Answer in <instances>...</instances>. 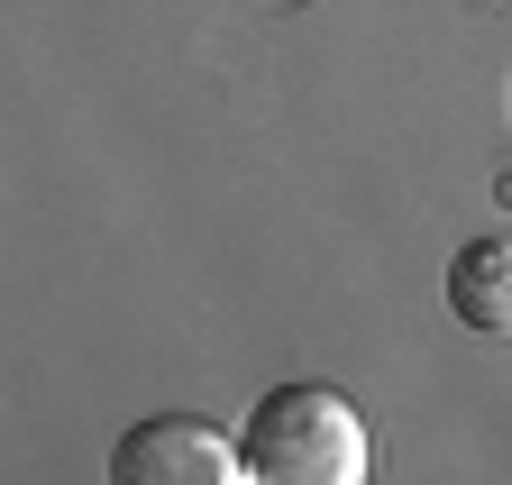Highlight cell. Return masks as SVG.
<instances>
[{
	"label": "cell",
	"instance_id": "6da1fadb",
	"mask_svg": "<svg viewBox=\"0 0 512 485\" xmlns=\"http://www.w3.org/2000/svg\"><path fill=\"white\" fill-rule=\"evenodd\" d=\"M238 449H247L256 485H366L375 476L366 412L339 385H275V394H256V412L238 421Z\"/></svg>",
	"mask_w": 512,
	"mask_h": 485
},
{
	"label": "cell",
	"instance_id": "7a4b0ae2",
	"mask_svg": "<svg viewBox=\"0 0 512 485\" xmlns=\"http://www.w3.org/2000/svg\"><path fill=\"white\" fill-rule=\"evenodd\" d=\"M110 485H256L247 449L202 412H156L138 431H119L110 449Z\"/></svg>",
	"mask_w": 512,
	"mask_h": 485
},
{
	"label": "cell",
	"instance_id": "3957f363",
	"mask_svg": "<svg viewBox=\"0 0 512 485\" xmlns=\"http://www.w3.org/2000/svg\"><path fill=\"white\" fill-rule=\"evenodd\" d=\"M448 312L485 339H512V229L494 238H467L458 257H448Z\"/></svg>",
	"mask_w": 512,
	"mask_h": 485
},
{
	"label": "cell",
	"instance_id": "277c9868",
	"mask_svg": "<svg viewBox=\"0 0 512 485\" xmlns=\"http://www.w3.org/2000/svg\"><path fill=\"white\" fill-rule=\"evenodd\" d=\"M275 10H302V0H275Z\"/></svg>",
	"mask_w": 512,
	"mask_h": 485
}]
</instances>
